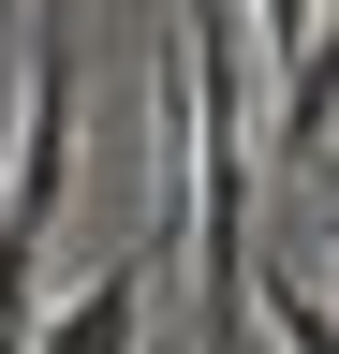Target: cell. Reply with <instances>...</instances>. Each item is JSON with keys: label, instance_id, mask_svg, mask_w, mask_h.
Wrapping results in <instances>:
<instances>
[{"label": "cell", "instance_id": "1", "mask_svg": "<svg viewBox=\"0 0 339 354\" xmlns=\"http://www.w3.org/2000/svg\"><path fill=\"white\" fill-rule=\"evenodd\" d=\"M59 192H74V30H59V0H30V104H15V192H0V221L45 236Z\"/></svg>", "mask_w": 339, "mask_h": 354}, {"label": "cell", "instance_id": "2", "mask_svg": "<svg viewBox=\"0 0 339 354\" xmlns=\"http://www.w3.org/2000/svg\"><path fill=\"white\" fill-rule=\"evenodd\" d=\"M148 281H162V251L133 236V251H118V266H104L74 310H45V325H30V354H133V325H148Z\"/></svg>", "mask_w": 339, "mask_h": 354}, {"label": "cell", "instance_id": "3", "mask_svg": "<svg viewBox=\"0 0 339 354\" xmlns=\"http://www.w3.org/2000/svg\"><path fill=\"white\" fill-rule=\"evenodd\" d=\"M236 281H251V310L280 325V354H339V310L295 281V266H251V251H236Z\"/></svg>", "mask_w": 339, "mask_h": 354}, {"label": "cell", "instance_id": "4", "mask_svg": "<svg viewBox=\"0 0 339 354\" xmlns=\"http://www.w3.org/2000/svg\"><path fill=\"white\" fill-rule=\"evenodd\" d=\"M30 266H45V236H30V221H0V354H30V325H45Z\"/></svg>", "mask_w": 339, "mask_h": 354}, {"label": "cell", "instance_id": "5", "mask_svg": "<svg viewBox=\"0 0 339 354\" xmlns=\"http://www.w3.org/2000/svg\"><path fill=\"white\" fill-rule=\"evenodd\" d=\"M266 15V59H310V0H251Z\"/></svg>", "mask_w": 339, "mask_h": 354}]
</instances>
